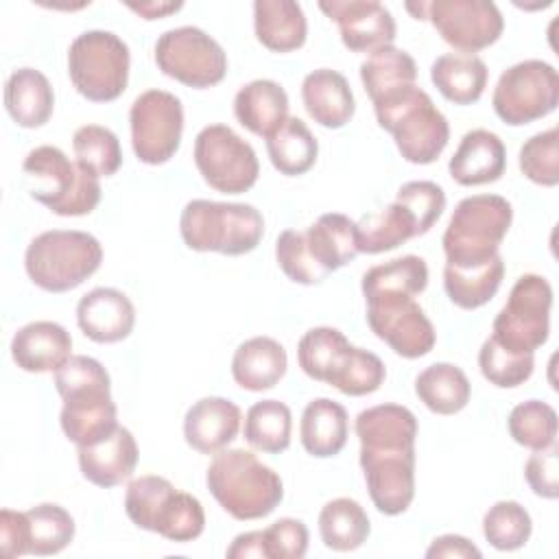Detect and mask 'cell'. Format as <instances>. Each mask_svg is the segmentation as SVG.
<instances>
[{"mask_svg": "<svg viewBox=\"0 0 559 559\" xmlns=\"http://www.w3.org/2000/svg\"><path fill=\"white\" fill-rule=\"evenodd\" d=\"M0 550L11 559L31 552L26 511H0Z\"/></svg>", "mask_w": 559, "mask_h": 559, "instance_id": "53", "label": "cell"}, {"mask_svg": "<svg viewBox=\"0 0 559 559\" xmlns=\"http://www.w3.org/2000/svg\"><path fill=\"white\" fill-rule=\"evenodd\" d=\"M304 234L312 258L328 273L345 266L358 255L356 221L345 214H321Z\"/></svg>", "mask_w": 559, "mask_h": 559, "instance_id": "33", "label": "cell"}, {"mask_svg": "<svg viewBox=\"0 0 559 559\" xmlns=\"http://www.w3.org/2000/svg\"><path fill=\"white\" fill-rule=\"evenodd\" d=\"M129 124L135 157L148 166L166 164L181 144L183 105L170 92L146 90L133 100Z\"/></svg>", "mask_w": 559, "mask_h": 559, "instance_id": "14", "label": "cell"}, {"mask_svg": "<svg viewBox=\"0 0 559 559\" xmlns=\"http://www.w3.org/2000/svg\"><path fill=\"white\" fill-rule=\"evenodd\" d=\"M384 378H386L384 362L373 352L349 345L338 367L330 376L328 384L338 389L343 395L360 397L378 391Z\"/></svg>", "mask_w": 559, "mask_h": 559, "instance_id": "44", "label": "cell"}, {"mask_svg": "<svg viewBox=\"0 0 559 559\" xmlns=\"http://www.w3.org/2000/svg\"><path fill=\"white\" fill-rule=\"evenodd\" d=\"M395 201L402 203L415 218L417 236H424L426 231H430V227L439 221V216L445 210L443 188L437 186L435 181H426V179L404 183L397 190Z\"/></svg>", "mask_w": 559, "mask_h": 559, "instance_id": "50", "label": "cell"}, {"mask_svg": "<svg viewBox=\"0 0 559 559\" xmlns=\"http://www.w3.org/2000/svg\"><path fill=\"white\" fill-rule=\"evenodd\" d=\"M426 20L432 22L445 44L472 55L496 44L504 31L500 9L487 0L426 2Z\"/></svg>", "mask_w": 559, "mask_h": 559, "instance_id": "16", "label": "cell"}, {"mask_svg": "<svg viewBox=\"0 0 559 559\" xmlns=\"http://www.w3.org/2000/svg\"><path fill=\"white\" fill-rule=\"evenodd\" d=\"M124 511L144 531L170 542H192L205 528V511L192 493L175 489L164 476H138L127 485Z\"/></svg>", "mask_w": 559, "mask_h": 559, "instance_id": "5", "label": "cell"}, {"mask_svg": "<svg viewBox=\"0 0 559 559\" xmlns=\"http://www.w3.org/2000/svg\"><path fill=\"white\" fill-rule=\"evenodd\" d=\"M22 170L31 181V197L59 216H85L100 201L98 177L70 162L57 146L28 151Z\"/></svg>", "mask_w": 559, "mask_h": 559, "instance_id": "8", "label": "cell"}, {"mask_svg": "<svg viewBox=\"0 0 559 559\" xmlns=\"http://www.w3.org/2000/svg\"><path fill=\"white\" fill-rule=\"evenodd\" d=\"M301 100L308 116L325 129L345 127L356 111L347 79L330 68H319L306 74L301 83Z\"/></svg>", "mask_w": 559, "mask_h": 559, "instance_id": "24", "label": "cell"}, {"mask_svg": "<svg viewBox=\"0 0 559 559\" xmlns=\"http://www.w3.org/2000/svg\"><path fill=\"white\" fill-rule=\"evenodd\" d=\"M76 454L83 478L105 489L131 478L138 465V443L124 426H118L109 437L94 445L79 448Z\"/></svg>", "mask_w": 559, "mask_h": 559, "instance_id": "22", "label": "cell"}, {"mask_svg": "<svg viewBox=\"0 0 559 559\" xmlns=\"http://www.w3.org/2000/svg\"><path fill=\"white\" fill-rule=\"evenodd\" d=\"M275 258L284 275L297 284L312 286L323 282L330 273L319 266V262L312 258L306 234L297 229H284L275 240Z\"/></svg>", "mask_w": 559, "mask_h": 559, "instance_id": "49", "label": "cell"}, {"mask_svg": "<svg viewBox=\"0 0 559 559\" xmlns=\"http://www.w3.org/2000/svg\"><path fill=\"white\" fill-rule=\"evenodd\" d=\"M179 231L188 249L245 255L264 236V218L249 203H221L192 199L181 210Z\"/></svg>", "mask_w": 559, "mask_h": 559, "instance_id": "3", "label": "cell"}, {"mask_svg": "<svg viewBox=\"0 0 559 559\" xmlns=\"http://www.w3.org/2000/svg\"><path fill=\"white\" fill-rule=\"evenodd\" d=\"M369 531L371 524L365 509L352 498H334L319 513L321 542L336 552L360 548L367 542Z\"/></svg>", "mask_w": 559, "mask_h": 559, "instance_id": "37", "label": "cell"}, {"mask_svg": "<svg viewBox=\"0 0 559 559\" xmlns=\"http://www.w3.org/2000/svg\"><path fill=\"white\" fill-rule=\"evenodd\" d=\"M360 448L369 450H408L415 448L417 417L400 404H378L356 417Z\"/></svg>", "mask_w": 559, "mask_h": 559, "instance_id": "28", "label": "cell"}, {"mask_svg": "<svg viewBox=\"0 0 559 559\" xmlns=\"http://www.w3.org/2000/svg\"><path fill=\"white\" fill-rule=\"evenodd\" d=\"M369 498L384 515L404 513L415 498V448L369 450L360 448Z\"/></svg>", "mask_w": 559, "mask_h": 559, "instance_id": "17", "label": "cell"}, {"mask_svg": "<svg viewBox=\"0 0 559 559\" xmlns=\"http://www.w3.org/2000/svg\"><path fill=\"white\" fill-rule=\"evenodd\" d=\"M103 262L100 242L76 229H50L31 240L24 269L35 286L48 293H66L81 286Z\"/></svg>", "mask_w": 559, "mask_h": 559, "instance_id": "7", "label": "cell"}, {"mask_svg": "<svg viewBox=\"0 0 559 559\" xmlns=\"http://www.w3.org/2000/svg\"><path fill=\"white\" fill-rule=\"evenodd\" d=\"M319 9L338 24L341 39L352 52H373L395 39V20L382 2L332 0L319 2Z\"/></svg>", "mask_w": 559, "mask_h": 559, "instance_id": "18", "label": "cell"}, {"mask_svg": "<svg viewBox=\"0 0 559 559\" xmlns=\"http://www.w3.org/2000/svg\"><path fill=\"white\" fill-rule=\"evenodd\" d=\"M76 323L94 343H118L131 334L135 308L122 290L98 286L79 299Z\"/></svg>", "mask_w": 559, "mask_h": 559, "instance_id": "19", "label": "cell"}, {"mask_svg": "<svg viewBox=\"0 0 559 559\" xmlns=\"http://www.w3.org/2000/svg\"><path fill=\"white\" fill-rule=\"evenodd\" d=\"M129 66V46L111 31H85L68 50L70 81L92 103L116 100L127 90Z\"/></svg>", "mask_w": 559, "mask_h": 559, "instance_id": "9", "label": "cell"}, {"mask_svg": "<svg viewBox=\"0 0 559 559\" xmlns=\"http://www.w3.org/2000/svg\"><path fill=\"white\" fill-rule=\"evenodd\" d=\"M365 301L371 332L382 338L397 356L413 360L426 356L435 347L437 332L415 297L373 295Z\"/></svg>", "mask_w": 559, "mask_h": 559, "instance_id": "15", "label": "cell"}, {"mask_svg": "<svg viewBox=\"0 0 559 559\" xmlns=\"http://www.w3.org/2000/svg\"><path fill=\"white\" fill-rule=\"evenodd\" d=\"M236 120L253 135H273L288 118V96L271 79H255L242 85L234 98Z\"/></svg>", "mask_w": 559, "mask_h": 559, "instance_id": "25", "label": "cell"}, {"mask_svg": "<svg viewBox=\"0 0 559 559\" xmlns=\"http://www.w3.org/2000/svg\"><path fill=\"white\" fill-rule=\"evenodd\" d=\"M157 68L194 90L218 85L227 74L223 46L197 26H179L159 35L155 44Z\"/></svg>", "mask_w": 559, "mask_h": 559, "instance_id": "13", "label": "cell"}, {"mask_svg": "<svg viewBox=\"0 0 559 559\" xmlns=\"http://www.w3.org/2000/svg\"><path fill=\"white\" fill-rule=\"evenodd\" d=\"M524 476L528 487L533 489L535 496L555 500L559 496V448L557 441L542 448L533 450L524 465Z\"/></svg>", "mask_w": 559, "mask_h": 559, "instance_id": "52", "label": "cell"}, {"mask_svg": "<svg viewBox=\"0 0 559 559\" xmlns=\"http://www.w3.org/2000/svg\"><path fill=\"white\" fill-rule=\"evenodd\" d=\"M504 277V262L498 253L478 266H448L443 269V288L450 301L463 310H476L491 301Z\"/></svg>", "mask_w": 559, "mask_h": 559, "instance_id": "35", "label": "cell"}, {"mask_svg": "<svg viewBox=\"0 0 559 559\" xmlns=\"http://www.w3.org/2000/svg\"><path fill=\"white\" fill-rule=\"evenodd\" d=\"M426 557L428 559H435V557H448V559H480L483 552L463 535H441V537H435L432 544L428 546L426 550Z\"/></svg>", "mask_w": 559, "mask_h": 559, "instance_id": "54", "label": "cell"}, {"mask_svg": "<svg viewBox=\"0 0 559 559\" xmlns=\"http://www.w3.org/2000/svg\"><path fill=\"white\" fill-rule=\"evenodd\" d=\"M242 421L240 408L227 397H201L183 417L186 443L201 454L225 450L238 435Z\"/></svg>", "mask_w": 559, "mask_h": 559, "instance_id": "20", "label": "cell"}, {"mask_svg": "<svg viewBox=\"0 0 559 559\" xmlns=\"http://www.w3.org/2000/svg\"><path fill=\"white\" fill-rule=\"evenodd\" d=\"M347 349H349V341L341 330L330 325H319L308 330L299 338L297 362L308 378L328 384L330 376L334 373V369L338 367Z\"/></svg>", "mask_w": 559, "mask_h": 559, "instance_id": "41", "label": "cell"}, {"mask_svg": "<svg viewBox=\"0 0 559 559\" xmlns=\"http://www.w3.org/2000/svg\"><path fill=\"white\" fill-rule=\"evenodd\" d=\"M428 286V266L419 255H402L386 264L371 266L362 275V295H408L415 297Z\"/></svg>", "mask_w": 559, "mask_h": 559, "instance_id": "40", "label": "cell"}, {"mask_svg": "<svg viewBox=\"0 0 559 559\" xmlns=\"http://www.w3.org/2000/svg\"><path fill=\"white\" fill-rule=\"evenodd\" d=\"M552 286L546 277L526 273L513 284L507 304L493 319V338L520 354H533L548 341Z\"/></svg>", "mask_w": 559, "mask_h": 559, "instance_id": "10", "label": "cell"}, {"mask_svg": "<svg viewBox=\"0 0 559 559\" xmlns=\"http://www.w3.org/2000/svg\"><path fill=\"white\" fill-rule=\"evenodd\" d=\"M491 105L496 116L511 127L539 120L559 105V74L542 59L520 61L500 74Z\"/></svg>", "mask_w": 559, "mask_h": 559, "instance_id": "11", "label": "cell"}, {"mask_svg": "<svg viewBox=\"0 0 559 559\" xmlns=\"http://www.w3.org/2000/svg\"><path fill=\"white\" fill-rule=\"evenodd\" d=\"M266 559H301L308 550V528L301 520L280 518L262 531Z\"/></svg>", "mask_w": 559, "mask_h": 559, "instance_id": "51", "label": "cell"}, {"mask_svg": "<svg viewBox=\"0 0 559 559\" xmlns=\"http://www.w3.org/2000/svg\"><path fill=\"white\" fill-rule=\"evenodd\" d=\"M11 356L28 373L57 371L72 356V336L55 321H33L13 334Z\"/></svg>", "mask_w": 559, "mask_h": 559, "instance_id": "21", "label": "cell"}, {"mask_svg": "<svg viewBox=\"0 0 559 559\" xmlns=\"http://www.w3.org/2000/svg\"><path fill=\"white\" fill-rule=\"evenodd\" d=\"M76 164L94 177H111L122 166L118 135L100 124H83L72 135Z\"/></svg>", "mask_w": 559, "mask_h": 559, "instance_id": "42", "label": "cell"}, {"mask_svg": "<svg viewBox=\"0 0 559 559\" xmlns=\"http://www.w3.org/2000/svg\"><path fill=\"white\" fill-rule=\"evenodd\" d=\"M4 107L17 127H44L55 109V92L46 74L35 68L11 72L4 85Z\"/></svg>", "mask_w": 559, "mask_h": 559, "instance_id": "26", "label": "cell"}, {"mask_svg": "<svg viewBox=\"0 0 559 559\" xmlns=\"http://www.w3.org/2000/svg\"><path fill=\"white\" fill-rule=\"evenodd\" d=\"M520 170L526 179H531L537 186L552 188L559 183V131H557V127L535 133L522 144Z\"/></svg>", "mask_w": 559, "mask_h": 559, "instance_id": "48", "label": "cell"}, {"mask_svg": "<svg viewBox=\"0 0 559 559\" xmlns=\"http://www.w3.org/2000/svg\"><path fill=\"white\" fill-rule=\"evenodd\" d=\"M513 221L511 203L500 194H474L459 201L441 245L445 264L465 269L489 262L498 255L500 242Z\"/></svg>", "mask_w": 559, "mask_h": 559, "instance_id": "4", "label": "cell"}, {"mask_svg": "<svg viewBox=\"0 0 559 559\" xmlns=\"http://www.w3.org/2000/svg\"><path fill=\"white\" fill-rule=\"evenodd\" d=\"M253 28L258 41L273 52H290L306 44L308 22L293 0H255Z\"/></svg>", "mask_w": 559, "mask_h": 559, "instance_id": "29", "label": "cell"}, {"mask_svg": "<svg viewBox=\"0 0 559 559\" xmlns=\"http://www.w3.org/2000/svg\"><path fill=\"white\" fill-rule=\"evenodd\" d=\"M507 428L515 443L542 450L557 441V413L542 400H526L509 413Z\"/></svg>", "mask_w": 559, "mask_h": 559, "instance_id": "45", "label": "cell"}, {"mask_svg": "<svg viewBox=\"0 0 559 559\" xmlns=\"http://www.w3.org/2000/svg\"><path fill=\"white\" fill-rule=\"evenodd\" d=\"M347 411L330 397H317L308 402L301 413L299 439L304 450L317 459L336 456L347 443Z\"/></svg>", "mask_w": 559, "mask_h": 559, "instance_id": "30", "label": "cell"}, {"mask_svg": "<svg viewBox=\"0 0 559 559\" xmlns=\"http://www.w3.org/2000/svg\"><path fill=\"white\" fill-rule=\"evenodd\" d=\"M55 389L63 400L61 430L76 445H94L118 428L107 369L92 356H70L55 371Z\"/></svg>", "mask_w": 559, "mask_h": 559, "instance_id": "1", "label": "cell"}, {"mask_svg": "<svg viewBox=\"0 0 559 559\" xmlns=\"http://www.w3.org/2000/svg\"><path fill=\"white\" fill-rule=\"evenodd\" d=\"M205 483L216 502L236 520L266 518L284 498L280 474L242 448L216 452Z\"/></svg>", "mask_w": 559, "mask_h": 559, "instance_id": "2", "label": "cell"}, {"mask_svg": "<svg viewBox=\"0 0 559 559\" xmlns=\"http://www.w3.org/2000/svg\"><path fill=\"white\" fill-rule=\"evenodd\" d=\"M533 531L528 511L515 500H498L487 509L483 518L485 539L496 550H518L522 548Z\"/></svg>", "mask_w": 559, "mask_h": 559, "instance_id": "46", "label": "cell"}, {"mask_svg": "<svg viewBox=\"0 0 559 559\" xmlns=\"http://www.w3.org/2000/svg\"><path fill=\"white\" fill-rule=\"evenodd\" d=\"M266 153L275 170L286 177H297L314 166L319 142L304 120L288 116L286 122L266 138Z\"/></svg>", "mask_w": 559, "mask_h": 559, "instance_id": "36", "label": "cell"}, {"mask_svg": "<svg viewBox=\"0 0 559 559\" xmlns=\"http://www.w3.org/2000/svg\"><path fill=\"white\" fill-rule=\"evenodd\" d=\"M31 552L48 557L61 552L74 539V518L59 504L44 502L26 511Z\"/></svg>", "mask_w": 559, "mask_h": 559, "instance_id": "43", "label": "cell"}, {"mask_svg": "<svg viewBox=\"0 0 559 559\" xmlns=\"http://www.w3.org/2000/svg\"><path fill=\"white\" fill-rule=\"evenodd\" d=\"M293 415L290 408L280 400L255 402L245 415V439L251 448L280 454L290 445Z\"/></svg>", "mask_w": 559, "mask_h": 559, "instance_id": "39", "label": "cell"}, {"mask_svg": "<svg viewBox=\"0 0 559 559\" xmlns=\"http://www.w3.org/2000/svg\"><path fill=\"white\" fill-rule=\"evenodd\" d=\"M489 70L478 55L445 52L430 66V81L454 105L476 103L487 87Z\"/></svg>", "mask_w": 559, "mask_h": 559, "instance_id": "31", "label": "cell"}, {"mask_svg": "<svg viewBox=\"0 0 559 559\" xmlns=\"http://www.w3.org/2000/svg\"><path fill=\"white\" fill-rule=\"evenodd\" d=\"M286 349L271 336H253L238 345L231 358V376L245 391L273 389L286 373Z\"/></svg>", "mask_w": 559, "mask_h": 559, "instance_id": "27", "label": "cell"}, {"mask_svg": "<svg viewBox=\"0 0 559 559\" xmlns=\"http://www.w3.org/2000/svg\"><path fill=\"white\" fill-rule=\"evenodd\" d=\"M478 367L485 380L500 389H513L524 384L535 369L533 354H520L502 347L493 336H489L478 352Z\"/></svg>", "mask_w": 559, "mask_h": 559, "instance_id": "47", "label": "cell"}, {"mask_svg": "<svg viewBox=\"0 0 559 559\" xmlns=\"http://www.w3.org/2000/svg\"><path fill=\"white\" fill-rule=\"evenodd\" d=\"M378 124L395 140L411 164H432L450 140V124L432 98L417 85L373 105Z\"/></svg>", "mask_w": 559, "mask_h": 559, "instance_id": "6", "label": "cell"}, {"mask_svg": "<svg viewBox=\"0 0 559 559\" xmlns=\"http://www.w3.org/2000/svg\"><path fill=\"white\" fill-rule=\"evenodd\" d=\"M415 393L428 411L437 415H454L467 406L472 384L461 367L452 362H435L417 376Z\"/></svg>", "mask_w": 559, "mask_h": 559, "instance_id": "34", "label": "cell"}, {"mask_svg": "<svg viewBox=\"0 0 559 559\" xmlns=\"http://www.w3.org/2000/svg\"><path fill=\"white\" fill-rule=\"evenodd\" d=\"M194 164L203 181L223 194L251 190L260 175L253 146L227 124H207L197 133Z\"/></svg>", "mask_w": 559, "mask_h": 559, "instance_id": "12", "label": "cell"}, {"mask_svg": "<svg viewBox=\"0 0 559 559\" xmlns=\"http://www.w3.org/2000/svg\"><path fill=\"white\" fill-rule=\"evenodd\" d=\"M356 229H358V253L391 251L417 236L415 218L397 201H393L391 205L373 214H367L360 223H356Z\"/></svg>", "mask_w": 559, "mask_h": 559, "instance_id": "38", "label": "cell"}, {"mask_svg": "<svg viewBox=\"0 0 559 559\" xmlns=\"http://www.w3.org/2000/svg\"><path fill=\"white\" fill-rule=\"evenodd\" d=\"M360 81L371 103L378 105L415 85L417 63L406 50L395 48L393 44L382 46L369 52L360 63Z\"/></svg>", "mask_w": 559, "mask_h": 559, "instance_id": "32", "label": "cell"}, {"mask_svg": "<svg viewBox=\"0 0 559 559\" xmlns=\"http://www.w3.org/2000/svg\"><path fill=\"white\" fill-rule=\"evenodd\" d=\"M507 168V151L502 140L487 129L467 131L454 155L450 157L448 170L459 186H483L498 181Z\"/></svg>", "mask_w": 559, "mask_h": 559, "instance_id": "23", "label": "cell"}, {"mask_svg": "<svg viewBox=\"0 0 559 559\" xmlns=\"http://www.w3.org/2000/svg\"><path fill=\"white\" fill-rule=\"evenodd\" d=\"M406 11H411L417 20H426V2H406Z\"/></svg>", "mask_w": 559, "mask_h": 559, "instance_id": "57", "label": "cell"}, {"mask_svg": "<svg viewBox=\"0 0 559 559\" xmlns=\"http://www.w3.org/2000/svg\"><path fill=\"white\" fill-rule=\"evenodd\" d=\"M225 555L229 559H247V557H264L266 559L262 531H249V533L236 535Z\"/></svg>", "mask_w": 559, "mask_h": 559, "instance_id": "55", "label": "cell"}, {"mask_svg": "<svg viewBox=\"0 0 559 559\" xmlns=\"http://www.w3.org/2000/svg\"><path fill=\"white\" fill-rule=\"evenodd\" d=\"M127 7L144 20H159V17H166L175 11H179L183 4L181 2H140V4L129 2Z\"/></svg>", "mask_w": 559, "mask_h": 559, "instance_id": "56", "label": "cell"}]
</instances>
